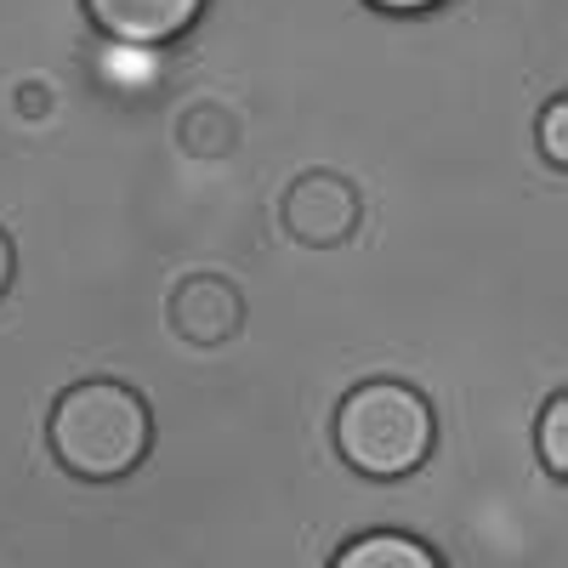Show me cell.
Instances as JSON below:
<instances>
[{
    "mask_svg": "<svg viewBox=\"0 0 568 568\" xmlns=\"http://www.w3.org/2000/svg\"><path fill=\"white\" fill-rule=\"evenodd\" d=\"M205 0H85V18L120 45H165L200 23Z\"/></svg>",
    "mask_w": 568,
    "mask_h": 568,
    "instance_id": "5",
    "label": "cell"
},
{
    "mask_svg": "<svg viewBox=\"0 0 568 568\" xmlns=\"http://www.w3.org/2000/svg\"><path fill=\"white\" fill-rule=\"evenodd\" d=\"M535 449L551 478H568V393H551L535 420Z\"/></svg>",
    "mask_w": 568,
    "mask_h": 568,
    "instance_id": "8",
    "label": "cell"
},
{
    "mask_svg": "<svg viewBox=\"0 0 568 568\" xmlns=\"http://www.w3.org/2000/svg\"><path fill=\"white\" fill-rule=\"evenodd\" d=\"M12 278H18V245H12V233L0 227V296L12 291Z\"/></svg>",
    "mask_w": 568,
    "mask_h": 568,
    "instance_id": "10",
    "label": "cell"
},
{
    "mask_svg": "<svg viewBox=\"0 0 568 568\" xmlns=\"http://www.w3.org/2000/svg\"><path fill=\"white\" fill-rule=\"evenodd\" d=\"M45 444H52L69 478L120 484L154 449V409L114 375H85V382L58 393L52 420H45Z\"/></svg>",
    "mask_w": 568,
    "mask_h": 568,
    "instance_id": "1",
    "label": "cell"
},
{
    "mask_svg": "<svg viewBox=\"0 0 568 568\" xmlns=\"http://www.w3.org/2000/svg\"><path fill=\"white\" fill-rule=\"evenodd\" d=\"M165 324L187 347H222L245 329V291L227 273H187L165 296Z\"/></svg>",
    "mask_w": 568,
    "mask_h": 568,
    "instance_id": "4",
    "label": "cell"
},
{
    "mask_svg": "<svg viewBox=\"0 0 568 568\" xmlns=\"http://www.w3.org/2000/svg\"><path fill=\"white\" fill-rule=\"evenodd\" d=\"M278 222H284V233H291L296 245L336 251V245H347L353 233H358L364 200H358V187L342 171H302L291 187H284Z\"/></svg>",
    "mask_w": 568,
    "mask_h": 568,
    "instance_id": "3",
    "label": "cell"
},
{
    "mask_svg": "<svg viewBox=\"0 0 568 568\" xmlns=\"http://www.w3.org/2000/svg\"><path fill=\"white\" fill-rule=\"evenodd\" d=\"M40 98H45V91H40V85H29V103H18V114H23V109H29V114H45V103H40Z\"/></svg>",
    "mask_w": 568,
    "mask_h": 568,
    "instance_id": "12",
    "label": "cell"
},
{
    "mask_svg": "<svg viewBox=\"0 0 568 568\" xmlns=\"http://www.w3.org/2000/svg\"><path fill=\"white\" fill-rule=\"evenodd\" d=\"M364 7H375V12H398V18H409V12H433L438 0H364Z\"/></svg>",
    "mask_w": 568,
    "mask_h": 568,
    "instance_id": "11",
    "label": "cell"
},
{
    "mask_svg": "<svg viewBox=\"0 0 568 568\" xmlns=\"http://www.w3.org/2000/svg\"><path fill=\"white\" fill-rule=\"evenodd\" d=\"M176 142L194 160H222V154L240 149V114H233L227 103H194L176 120Z\"/></svg>",
    "mask_w": 568,
    "mask_h": 568,
    "instance_id": "7",
    "label": "cell"
},
{
    "mask_svg": "<svg viewBox=\"0 0 568 568\" xmlns=\"http://www.w3.org/2000/svg\"><path fill=\"white\" fill-rule=\"evenodd\" d=\"M329 568H444V557L404 529H369V535L347 540Z\"/></svg>",
    "mask_w": 568,
    "mask_h": 568,
    "instance_id": "6",
    "label": "cell"
},
{
    "mask_svg": "<svg viewBox=\"0 0 568 568\" xmlns=\"http://www.w3.org/2000/svg\"><path fill=\"white\" fill-rule=\"evenodd\" d=\"M540 154L551 171H568V98H551L540 109Z\"/></svg>",
    "mask_w": 568,
    "mask_h": 568,
    "instance_id": "9",
    "label": "cell"
},
{
    "mask_svg": "<svg viewBox=\"0 0 568 568\" xmlns=\"http://www.w3.org/2000/svg\"><path fill=\"white\" fill-rule=\"evenodd\" d=\"M329 438H336L342 466H353L358 478L393 484L433 460L438 420H433V404H426L420 387L393 382V375H369V382L342 393Z\"/></svg>",
    "mask_w": 568,
    "mask_h": 568,
    "instance_id": "2",
    "label": "cell"
}]
</instances>
